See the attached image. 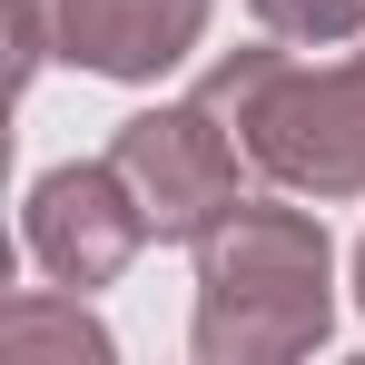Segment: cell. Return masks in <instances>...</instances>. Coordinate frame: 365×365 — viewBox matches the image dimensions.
Instances as JSON below:
<instances>
[{
	"mask_svg": "<svg viewBox=\"0 0 365 365\" xmlns=\"http://www.w3.org/2000/svg\"><path fill=\"white\" fill-rule=\"evenodd\" d=\"M0 356L10 365H119V336L89 316L79 287H20V297L0 306Z\"/></svg>",
	"mask_w": 365,
	"mask_h": 365,
	"instance_id": "cell-6",
	"label": "cell"
},
{
	"mask_svg": "<svg viewBox=\"0 0 365 365\" xmlns=\"http://www.w3.org/2000/svg\"><path fill=\"white\" fill-rule=\"evenodd\" d=\"M50 10H60V60L128 89L168 79L217 20V0H50Z\"/></svg>",
	"mask_w": 365,
	"mask_h": 365,
	"instance_id": "cell-5",
	"label": "cell"
},
{
	"mask_svg": "<svg viewBox=\"0 0 365 365\" xmlns=\"http://www.w3.org/2000/svg\"><path fill=\"white\" fill-rule=\"evenodd\" d=\"M346 277H356V316H365V237H356V257H346Z\"/></svg>",
	"mask_w": 365,
	"mask_h": 365,
	"instance_id": "cell-9",
	"label": "cell"
},
{
	"mask_svg": "<svg viewBox=\"0 0 365 365\" xmlns=\"http://www.w3.org/2000/svg\"><path fill=\"white\" fill-rule=\"evenodd\" d=\"M109 158H119V178L138 187L148 227H158L168 247H197V237L247 197V148L227 138V119H217L197 89H187V99H158V109H138V119H119Z\"/></svg>",
	"mask_w": 365,
	"mask_h": 365,
	"instance_id": "cell-3",
	"label": "cell"
},
{
	"mask_svg": "<svg viewBox=\"0 0 365 365\" xmlns=\"http://www.w3.org/2000/svg\"><path fill=\"white\" fill-rule=\"evenodd\" d=\"M257 30L297 40V50H336V40H365V0H247Z\"/></svg>",
	"mask_w": 365,
	"mask_h": 365,
	"instance_id": "cell-7",
	"label": "cell"
},
{
	"mask_svg": "<svg viewBox=\"0 0 365 365\" xmlns=\"http://www.w3.org/2000/svg\"><path fill=\"white\" fill-rule=\"evenodd\" d=\"M148 237H158V227H148L138 187L119 178V158H60V168L30 178L20 247H30L40 277H60V287H79V297H89V287H119Z\"/></svg>",
	"mask_w": 365,
	"mask_h": 365,
	"instance_id": "cell-4",
	"label": "cell"
},
{
	"mask_svg": "<svg viewBox=\"0 0 365 365\" xmlns=\"http://www.w3.org/2000/svg\"><path fill=\"white\" fill-rule=\"evenodd\" d=\"M50 60H60V10L50 0H10V79L30 89Z\"/></svg>",
	"mask_w": 365,
	"mask_h": 365,
	"instance_id": "cell-8",
	"label": "cell"
},
{
	"mask_svg": "<svg viewBox=\"0 0 365 365\" xmlns=\"http://www.w3.org/2000/svg\"><path fill=\"white\" fill-rule=\"evenodd\" d=\"M187 257H197V306H187L197 365H297L336 336V237L316 207L237 197Z\"/></svg>",
	"mask_w": 365,
	"mask_h": 365,
	"instance_id": "cell-1",
	"label": "cell"
},
{
	"mask_svg": "<svg viewBox=\"0 0 365 365\" xmlns=\"http://www.w3.org/2000/svg\"><path fill=\"white\" fill-rule=\"evenodd\" d=\"M197 99L227 119L247 168L287 197L346 207L365 197V50L346 60H297V40H247L197 79Z\"/></svg>",
	"mask_w": 365,
	"mask_h": 365,
	"instance_id": "cell-2",
	"label": "cell"
}]
</instances>
